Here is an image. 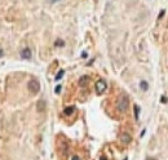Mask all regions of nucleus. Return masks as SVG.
<instances>
[{
  "mask_svg": "<svg viewBox=\"0 0 168 160\" xmlns=\"http://www.w3.org/2000/svg\"><path fill=\"white\" fill-rule=\"evenodd\" d=\"M54 92H56V93L58 94V93L61 92V87H60V85H58V87H56V89H54Z\"/></svg>",
  "mask_w": 168,
  "mask_h": 160,
  "instance_id": "obj_13",
  "label": "nucleus"
},
{
  "mask_svg": "<svg viewBox=\"0 0 168 160\" xmlns=\"http://www.w3.org/2000/svg\"><path fill=\"white\" fill-rule=\"evenodd\" d=\"M3 53H4V52H3V49H0V58H1V56H3Z\"/></svg>",
  "mask_w": 168,
  "mask_h": 160,
  "instance_id": "obj_17",
  "label": "nucleus"
},
{
  "mask_svg": "<svg viewBox=\"0 0 168 160\" xmlns=\"http://www.w3.org/2000/svg\"><path fill=\"white\" fill-rule=\"evenodd\" d=\"M36 109H38V111L43 112L45 110V101L44 99H40L39 102H38V105H36Z\"/></svg>",
  "mask_w": 168,
  "mask_h": 160,
  "instance_id": "obj_6",
  "label": "nucleus"
},
{
  "mask_svg": "<svg viewBox=\"0 0 168 160\" xmlns=\"http://www.w3.org/2000/svg\"><path fill=\"white\" fill-rule=\"evenodd\" d=\"M73 160H80V158H79V156H74V158H73Z\"/></svg>",
  "mask_w": 168,
  "mask_h": 160,
  "instance_id": "obj_16",
  "label": "nucleus"
},
{
  "mask_svg": "<svg viewBox=\"0 0 168 160\" xmlns=\"http://www.w3.org/2000/svg\"><path fill=\"white\" fill-rule=\"evenodd\" d=\"M133 110H135V119L137 120V119H138V114H140V107H138L137 105H135V106H133Z\"/></svg>",
  "mask_w": 168,
  "mask_h": 160,
  "instance_id": "obj_10",
  "label": "nucleus"
},
{
  "mask_svg": "<svg viewBox=\"0 0 168 160\" xmlns=\"http://www.w3.org/2000/svg\"><path fill=\"white\" fill-rule=\"evenodd\" d=\"M19 54H21V57H22V58H25V60H30L31 56H32V54H31L30 48H23L22 50H21V53H19Z\"/></svg>",
  "mask_w": 168,
  "mask_h": 160,
  "instance_id": "obj_4",
  "label": "nucleus"
},
{
  "mask_svg": "<svg viewBox=\"0 0 168 160\" xmlns=\"http://www.w3.org/2000/svg\"><path fill=\"white\" fill-rule=\"evenodd\" d=\"M63 74H65V71H63V70H60V72L56 75V80H57V81H58V80H61L62 76H63Z\"/></svg>",
  "mask_w": 168,
  "mask_h": 160,
  "instance_id": "obj_11",
  "label": "nucleus"
},
{
  "mask_svg": "<svg viewBox=\"0 0 168 160\" xmlns=\"http://www.w3.org/2000/svg\"><path fill=\"white\" fill-rule=\"evenodd\" d=\"M140 87H141V89H142V90H147V89H149V84H147L145 80H141Z\"/></svg>",
  "mask_w": 168,
  "mask_h": 160,
  "instance_id": "obj_9",
  "label": "nucleus"
},
{
  "mask_svg": "<svg viewBox=\"0 0 168 160\" xmlns=\"http://www.w3.org/2000/svg\"><path fill=\"white\" fill-rule=\"evenodd\" d=\"M27 88H29V90H30L31 93L36 94V93L40 90V83L36 79H31L30 81H29V84H27Z\"/></svg>",
  "mask_w": 168,
  "mask_h": 160,
  "instance_id": "obj_2",
  "label": "nucleus"
},
{
  "mask_svg": "<svg viewBox=\"0 0 168 160\" xmlns=\"http://www.w3.org/2000/svg\"><path fill=\"white\" fill-rule=\"evenodd\" d=\"M128 105H129L128 97L125 96V94H123V96L119 97V99H118V102H116V109H118L119 111L125 112L128 110Z\"/></svg>",
  "mask_w": 168,
  "mask_h": 160,
  "instance_id": "obj_1",
  "label": "nucleus"
},
{
  "mask_svg": "<svg viewBox=\"0 0 168 160\" xmlns=\"http://www.w3.org/2000/svg\"><path fill=\"white\" fill-rule=\"evenodd\" d=\"M147 160H155V159H147Z\"/></svg>",
  "mask_w": 168,
  "mask_h": 160,
  "instance_id": "obj_20",
  "label": "nucleus"
},
{
  "mask_svg": "<svg viewBox=\"0 0 168 160\" xmlns=\"http://www.w3.org/2000/svg\"><path fill=\"white\" fill-rule=\"evenodd\" d=\"M54 45H56V47H63V45H65V43H63L62 40H56Z\"/></svg>",
  "mask_w": 168,
  "mask_h": 160,
  "instance_id": "obj_12",
  "label": "nucleus"
},
{
  "mask_svg": "<svg viewBox=\"0 0 168 160\" xmlns=\"http://www.w3.org/2000/svg\"><path fill=\"white\" fill-rule=\"evenodd\" d=\"M160 102H163V103H166V102H167V97H162V98H160Z\"/></svg>",
  "mask_w": 168,
  "mask_h": 160,
  "instance_id": "obj_14",
  "label": "nucleus"
},
{
  "mask_svg": "<svg viewBox=\"0 0 168 160\" xmlns=\"http://www.w3.org/2000/svg\"><path fill=\"white\" fill-rule=\"evenodd\" d=\"M106 89H107V84L104 79H100V80L96 81V93H97V94H102V93H105Z\"/></svg>",
  "mask_w": 168,
  "mask_h": 160,
  "instance_id": "obj_3",
  "label": "nucleus"
},
{
  "mask_svg": "<svg viewBox=\"0 0 168 160\" xmlns=\"http://www.w3.org/2000/svg\"><path fill=\"white\" fill-rule=\"evenodd\" d=\"M163 16H164V10H162V12H160V14H159V18H162Z\"/></svg>",
  "mask_w": 168,
  "mask_h": 160,
  "instance_id": "obj_15",
  "label": "nucleus"
},
{
  "mask_svg": "<svg viewBox=\"0 0 168 160\" xmlns=\"http://www.w3.org/2000/svg\"><path fill=\"white\" fill-rule=\"evenodd\" d=\"M74 110H75V107H74V106H69V107H66V109L63 110V114H65V115H67V116H70V115H73Z\"/></svg>",
  "mask_w": 168,
  "mask_h": 160,
  "instance_id": "obj_8",
  "label": "nucleus"
},
{
  "mask_svg": "<svg viewBox=\"0 0 168 160\" xmlns=\"http://www.w3.org/2000/svg\"><path fill=\"white\" fill-rule=\"evenodd\" d=\"M89 81V76H82L79 79V87H85Z\"/></svg>",
  "mask_w": 168,
  "mask_h": 160,
  "instance_id": "obj_7",
  "label": "nucleus"
},
{
  "mask_svg": "<svg viewBox=\"0 0 168 160\" xmlns=\"http://www.w3.org/2000/svg\"><path fill=\"white\" fill-rule=\"evenodd\" d=\"M101 160H106V159H105V158H101Z\"/></svg>",
  "mask_w": 168,
  "mask_h": 160,
  "instance_id": "obj_19",
  "label": "nucleus"
},
{
  "mask_svg": "<svg viewBox=\"0 0 168 160\" xmlns=\"http://www.w3.org/2000/svg\"><path fill=\"white\" fill-rule=\"evenodd\" d=\"M120 141H122L123 143L127 145V143H129V142L132 141V137H131L128 133H122V134H120Z\"/></svg>",
  "mask_w": 168,
  "mask_h": 160,
  "instance_id": "obj_5",
  "label": "nucleus"
},
{
  "mask_svg": "<svg viewBox=\"0 0 168 160\" xmlns=\"http://www.w3.org/2000/svg\"><path fill=\"white\" fill-rule=\"evenodd\" d=\"M50 3H56V1H58V0H49Z\"/></svg>",
  "mask_w": 168,
  "mask_h": 160,
  "instance_id": "obj_18",
  "label": "nucleus"
}]
</instances>
